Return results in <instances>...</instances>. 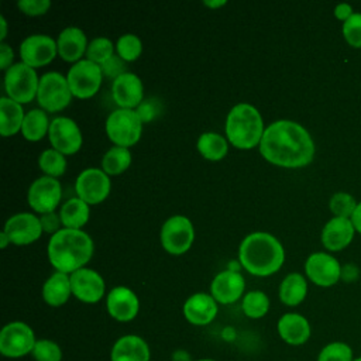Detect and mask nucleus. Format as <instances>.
Listing matches in <instances>:
<instances>
[{
    "label": "nucleus",
    "mask_w": 361,
    "mask_h": 361,
    "mask_svg": "<svg viewBox=\"0 0 361 361\" xmlns=\"http://www.w3.org/2000/svg\"><path fill=\"white\" fill-rule=\"evenodd\" d=\"M307 295V282L303 275L292 272L279 285V299L286 306L300 305Z\"/></svg>",
    "instance_id": "28"
},
{
    "label": "nucleus",
    "mask_w": 361,
    "mask_h": 361,
    "mask_svg": "<svg viewBox=\"0 0 361 361\" xmlns=\"http://www.w3.org/2000/svg\"><path fill=\"white\" fill-rule=\"evenodd\" d=\"M93 250V240L87 233L63 227L52 234L47 251L49 262L58 272L72 274L90 261Z\"/></svg>",
    "instance_id": "2"
},
{
    "label": "nucleus",
    "mask_w": 361,
    "mask_h": 361,
    "mask_svg": "<svg viewBox=\"0 0 361 361\" xmlns=\"http://www.w3.org/2000/svg\"><path fill=\"white\" fill-rule=\"evenodd\" d=\"M72 295L71 278L63 272H54L42 285V299L52 307L62 306Z\"/></svg>",
    "instance_id": "26"
},
{
    "label": "nucleus",
    "mask_w": 361,
    "mask_h": 361,
    "mask_svg": "<svg viewBox=\"0 0 361 361\" xmlns=\"http://www.w3.org/2000/svg\"><path fill=\"white\" fill-rule=\"evenodd\" d=\"M172 361H193L186 350H176L172 354Z\"/></svg>",
    "instance_id": "48"
},
{
    "label": "nucleus",
    "mask_w": 361,
    "mask_h": 361,
    "mask_svg": "<svg viewBox=\"0 0 361 361\" xmlns=\"http://www.w3.org/2000/svg\"><path fill=\"white\" fill-rule=\"evenodd\" d=\"M241 309L250 319H261L269 310V298L262 290H250L244 295Z\"/></svg>",
    "instance_id": "33"
},
{
    "label": "nucleus",
    "mask_w": 361,
    "mask_h": 361,
    "mask_svg": "<svg viewBox=\"0 0 361 361\" xmlns=\"http://www.w3.org/2000/svg\"><path fill=\"white\" fill-rule=\"evenodd\" d=\"M34 330L24 322L7 323L0 331V353L6 358H21L32 353Z\"/></svg>",
    "instance_id": "8"
},
{
    "label": "nucleus",
    "mask_w": 361,
    "mask_h": 361,
    "mask_svg": "<svg viewBox=\"0 0 361 361\" xmlns=\"http://www.w3.org/2000/svg\"><path fill=\"white\" fill-rule=\"evenodd\" d=\"M354 350L345 341H330L322 347L316 361H354Z\"/></svg>",
    "instance_id": "35"
},
{
    "label": "nucleus",
    "mask_w": 361,
    "mask_h": 361,
    "mask_svg": "<svg viewBox=\"0 0 361 361\" xmlns=\"http://www.w3.org/2000/svg\"><path fill=\"white\" fill-rule=\"evenodd\" d=\"M49 141L54 149L63 155L75 154L82 147V133L79 126L69 117L59 116L51 121Z\"/></svg>",
    "instance_id": "13"
},
{
    "label": "nucleus",
    "mask_w": 361,
    "mask_h": 361,
    "mask_svg": "<svg viewBox=\"0 0 361 361\" xmlns=\"http://www.w3.org/2000/svg\"><path fill=\"white\" fill-rule=\"evenodd\" d=\"M343 35L351 47L361 48V13H354L343 23Z\"/></svg>",
    "instance_id": "40"
},
{
    "label": "nucleus",
    "mask_w": 361,
    "mask_h": 361,
    "mask_svg": "<svg viewBox=\"0 0 361 361\" xmlns=\"http://www.w3.org/2000/svg\"><path fill=\"white\" fill-rule=\"evenodd\" d=\"M0 134L3 137H11L21 131L25 113L23 106L7 96L0 97Z\"/></svg>",
    "instance_id": "27"
},
{
    "label": "nucleus",
    "mask_w": 361,
    "mask_h": 361,
    "mask_svg": "<svg viewBox=\"0 0 361 361\" xmlns=\"http://www.w3.org/2000/svg\"><path fill=\"white\" fill-rule=\"evenodd\" d=\"M102 76L100 65L89 59H80L69 68L66 79L75 97L87 99L97 93L102 85Z\"/></svg>",
    "instance_id": "9"
},
{
    "label": "nucleus",
    "mask_w": 361,
    "mask_h": 361,
    "mask_svg": "<svg viewBox=\"0 0 361 361\" xmlns=\"http://www.w3.org/2000/svg\"><path fill=\"white\" fill-rule=\"evenodd\" d=\"M8 243H11L10 238H8V235H7L4 231H1V233H0V248H6Z\"/></svg>",
    "instance_id": "51"
},
{
    "label": "nucleus",
    "mask_w": 361,
    "mask_h": 361,
    "mask_svg": "<svg viewBox=\"0 0 361 361\" xmlns=\"http://www.w3.org/2000/svg\"><path fill=\"white\" fill-rule=\"evenodd\" d=\"M307 278L317 286L329 288L341 278V267L338 261L327 252H314L305 262Z\"/></svg>",
    "instance_id": "15"
},
{
    "label": "nucleus",
    "mask_w": 361,
    "mask_h": 361,
    "mask_svg": "<svg viewBox=\"0 0 361 361\" xmlns=\"http://www.w3.org/2000/svg\"><path fill=\"white\" fill-rule=\"evenodd\" d=\"M276 331L286 344L298 347L307 343L312 327L305 316L299 313H285L276 323Z\"/></svg>",
    "instance_id": "22"
},
{
    "label": "nucleus",
    "mask_w": 361,
    "mask_h": 361,
    "mask_svg": "<svg viewBox=\"0 0 361 361\" xmlns=\"http://www.w3.org/2000/svg\"><path fill=\"white\" fill-rule=\"evenodd\" d=\"M39 220H41V226H42V230L45 231V233H52V234H55L56 231H59L61 228V224H62V221H61V216L59 214H56L55 212H51V213H45V214H42L41 217H39Z\"/></svg>",
    "instance_id": "43"
},
{
    "label": "nucleus",
    "mask_w": 361,
    "mask_h": 361,
    "mask_svg": "<svg viewBox=\"0 0 361 361\" xmlns=\"http://www.w3.org/2000/svg\"><path fill=\"white\" fill-rule=\"evenodd\" d=\"M354 231L351 219L333 217L322 230V243L329 251H340L353 241Z\"/></svg>",
    "instance_id": "24"
},
{
    "label": "nucleus",
    "mask_w": 361,
    "mask_h": 361,
    "mask_svg": "<svg viewBox=\"0 0 361 361\" xmlns=\"http://www.w3.org/2000/svg\"><path fill=\"white\" fill-rule=\"evenodd\" d=\"M195 361H217V360H212V358H199V360H195Z\"/></svg>",
    "instance_id": "52"
},
{
    "label": "nucleus",
    "mask_w": 361,
    "mask_h": 361,
    "mask_svg": "<svg viewBox=\"0 0 361 361\" xmlns=\"http://www.w3.org/2000/svg\"><path fill=\"white\" fill-rule=\"evenodd\" d=\"M113 55H114L113 42L106 37H97L92 39L86 49V59L97 65H103Z\"/></svg>",
    "instance_id": "36"
},
{
    "label": "nucleus",
    "mask_w": 361,
    "mask_h": 361,
    "mask_svg": "<svg viewBox=\"0 0 361 361\" xmlns=\"http://www.w3.org/2000/svg\"><path fill=\"white\" fill-rule=\"evenodd\" d=\"M58 52V45L54 38L45 34H32L20 44L21 62L31 68H38L49 63Z\"/></svg>",
    "instance_id": "14"
},
{
    "label": "nucleus",
    "mask_w": 361,
    "mask_h": 361,
    "mask_svg": "<svg viewBox=\"0 0 361 361\" xmlns=\"http://www.w3.org/2000/svg\"><path fill=\"white\" fill-rule=\"evenodd\" d=\"M195 238L192 221L180 214L169 217L161 228V244L164 250L173 255L186 252Z\"/></svg>",
    "instance_id": "10"
},
{
    "label": "nucleus",
    "mask_w": 361,
    "mask_h": 361,
    "mask_svg": "<svg viewBox=\"0 0 361 361\" xmlns=\"http://www.w3.org/2000/svg\"><path fill=\"white\" fill-rule=\"evenodd\" d=\"M142 131V120L133 109H117L111 111L106 120V133L116 145L131 147L134 145Z\"/></svg>",
    "instance_id": "5"
},
{
    "label": "nucleus",
    "mask_w": 361,
    "mask_h": 361,
    "mask_svg": "<svg viewBox=\"0 0 361 361\" xmlns=\"http://www.w3.org/2000/svg\"><path fill=\"white\" fill-rule=\"evenodd\" d=\"M131 164V152L126 147H111L102 158V169L107 175H118Z\"/></svg>",
    "instance_id": "32"
},
{
    "label": "nucleus",
    "mask_w": 361,
    "mask_h": 361,
    "mask_svg": "<svg viewBox=\"0 0 361 361\" xmlns=\"http://www.w3.org/2000/svg\"><path fill=\"white\" fill-rule=\"evenodd\" d=\"M58 55L66 62H78L80 56L86 54L87 39L85 32L78 27H66L63 28L56 39Z\"/></svg>",
    "instance_id": "25"
},
{
    "label": "nucleus",
    "mask_w": 361,
    "mask_h": 361,
    "mask_svg": "<svg viewBox=\"0 0 361 361\" xmlns=\"http://www.w3.org/2000/svg\"><path fill=\"white\" fill-rule=\"evenodd\" d=\"M31 355L35 361H61L62 350L56 341L41 338L37 340Z\"/></svg>",
    "instance_id": "39"
},
{
    "label": "nucleus",
    "mask_w": 361,
    "mask_h": 361,
    "mask_svg": "<svg viewBox=\"0 0 361 361\" xmlns=\"http://www.w3.org/2000/svg\"><path fill=\"white\" fill-rule=\"evenodd\" d=\"M0 25H1V32H0V41L3 42V39L7 35V21L4 18V16H0Z\"/></svg>",
    "instance_id": "49"
},
{
    "label": "nucleus",
    "mask_w": 361,
    "mask_h": 361,
    "mask_svg": "<svg viewBox=\"0 0 361 361\" xmlns=\"http://www.w3.org/2000/svg\"><path fill=\"white\" fill-rule=\"evenodd\" d=\"M103 75L117 79L123 73H126V61H123L118 55H113L103 65H100Z\"/></svg>",
    "instance_id": "42"
},
{
    "label": "nucleus",
    "mask_w": 361,
    "mask_h": 361,
    "mask_svg": "<svg viewBox=\"0 0 361 361\" xmlns=\"http://www.w3.org/2000/svg\"><path fill=\"white\" fill-rule=\"evenodd\" d=\"M355 199L347 193V192H337L331 196L330 199V210L334 214V217H344V219H351L353 213L355 212L357 207Z\"/></svg>",
    "instance_id": "38"
},
{
    "label": "nucleus",
    "mask_w": 361,
    "mask_h": 361,
    "mask_svg": "<svg viewBox=\"0 0 361 361\" xmlns=\"http://www.w3.org/2000/svg\"><path fill=\"white\" fill-rule=\"evenodd\" d=\"M28 204L30 207L41 214L55 212L62 197V188L56 178L41 176L35 179L28 189Z\"/></svg>",
    "instance_id": "12"
},
{
    "label": "nucleus",
    "mask_w": 361,
    "mask_h": 361,
    "mask_svg": "<svg viewBox=\"0 0 361 361\" xmlns=\"http://www.w3.org/2000/svg\"><path fill=\"white\" fill-rule=\"evenodd\" d=\"M149 345L142 337L135 334L121 336L110 351V361H149Z\"/></svg>",
    "instance_id": "23"
},
{
    "label": "nucleus",
    "mask_w": 361,
    "mask_h": 361,
    "mask_svg": "<svg viewBox=\"0 0 361 361\" xmlns=\"http://www.w3.org/2000/svg\"><path fill=\"white\" fill-rule=\"evenodd\" d=\"M49 120L45 110L32 109L25 113L21 134L28 141H39L49 131Z\"/></svg>",
    "instance_id": "30"
},
{
    "label": "nucleus",
    "mask_w": 361,
    "mask_h": 361,
    "mask_svg": "<svg viewBox=\"0 0 361 361\" xmlns=\"http://www.w3.org/2000/svg\"><path fill=\"white\" fill-rule=\"evenodd\" d=\"M354 361H361V355H358V357H355V358H354Z\"/></svg>",
    "instance_id": "53"
},
{
    "label": "nucleus",
    "mask_w": 361,
    "mask_h": 361,
    "mask_svg": "<svg viewBox=\"0 0 361 361\" xmlns=\"http://www.w3.org/2000/svg\"><path fill=\"white\" fill-rule=\"evenodd\" d=\"M138 113V116L141 117L142 121H149L152 118V116L155 114V110L149 106V103L147 104H140L138 110H135Z\"/></svg>",
    "instance_id": "46"
},
{
    "label": "nucleus",
    "mask_w": 361,
    "mask_h": 361,
    "mask_svg": "<svg viewBox=\"0 0 361 361\" xmlns=\"http://www.w3.org/2000/svg\"><path fill=\"white\" fill-rule=\"evenodd\" d=\"M200 155L209 161H220L228 151L226 138L217 133H203L197 140Z\"/></svg>",
    "instance_id": "31"
},
{
    "label": "nucleus",
    "mask_w": 361,
    "mask_h": 361,
    "mask_svg": "<svg viewBox=\"0 0 361 361\" xmlns=\"http://www.w3.org/2000/svg\"><path fill=\"white\" fill-rule=\"evenodd\" d=\"M204 3V6H209V7H212V8H217V7H221V6H224L226 4V0H219V1H210V0H206V1H203Z\"/></svg>",
    "instance_id": "50"
},
{
    "label": "nucleus",
    "mask_w": 361,
    "mask_h": 361,
    "mask_svg": "<svg viewBox=\"0 0 361 361\" xmlns=\"http://www.w3.org/2000/svg\"><path fill=\"white\" fill-rule=\"evenodd\" d=\"M68 79L58 72H47L39 78L37 93L38 104L49 113L63 110L72 99Z\"/></svg>",
    "instance_id": "7"
},
{
    "label": "nucleus",
    "mask_w": 361,
    "mask_h": 361,
    "mask_svg": "<svg viewBox=\"0 0 361 361\" xmlns=\"http://www.w3.org/2000/svg\"><path fill=\"white\" fill-rule=\"evenodd\" d=\"M217 302L209 293L197 292L183 303V316L193 326L210 324L217 316Z\"/></svg>",
    "instance_id": "21"
},
{
    "label": "nucleus",
    "mask_w": 361,
    "mask_h": 361,
    "mask_svg": "<svg viewBox=\"0 0 361 361\" xmlns=\"http://www.w3.org/2000/svg\"><path fill=\"white\" fill-rule=\"evenodd\" d=\"M111 94L120 109H134L142 102V82L135 73L126 72L113 80Z\"/></svg>",
    "instance_id": "20"
},
{
    "label": "nucleus",
    "mask_w": 361,
    "mask_h": 361,
    "mask_svg": "<svg viewBox=\"0 0 361 361\" xmlns=\"http://www.w3.org/2000/svg\"><path fill=\"white\" fill-rule=\"evenodd\" d=\"M14 58V52L11 49L10 45H7L6 42L0 44V66L1 69H8L11 66V61Z\"/></svg>",
    "instance_id": "44"
},
{
    "label": "nucleus",
    "mask_w": 361,
    "mask_h": 361,
    "mask_svg": "<svg viewBox=\"0 0 361 361\" xmlns=\"http://www.w3.org/2000/svg\"><path fill=\"white\" fill-rule=\"evenodd\" d=\"M39 79L34 68L18 62L11 65L4 75V89L7 97L11 100L25 104L37 97Z\"/></svg>",
    "instance_id": "6"
},
{
    "label": "nucleus",
    "mask_w": 361,
    "mask_h": 361,
    "mask_svg": "<svg viewBox=\"0 0 361 361\" xmlns=\"http://www.w3.org/2000/svg\"><path fill=\"white\" fill-rule=\"evenodd\" d=\"M10 241L17 245H27L37 241L42 234L41 220L32 213H17L11 216L3 230Z\"/></svg>",
    "instance_id": "17"
},
{
    "label": "nucleus",
    "mask_w": 361,
    "mask_h": 361,
    "mask_svg": "<svg viewBox=\"0 0 361 361\" xmlns=\"http://www.w3.org/2000/svg\"><path fill=\"white\" fill-rule=\"evenodd\" d=\"M72 295L85 303H97L106 290L104 279L94 269L80 268L69 275Z\"/></svg>",
    "instance_id": "16"
},
{
    "label": "nucleus",
    "mask_w": 361,
    "mask_h": 361,
    "mask_svg": "<svg viewBox=\"0 0 361 361\" xmlns=\"http://www.w3.org/2000/svg\"><path fill=\"white\" fill-rule=\"evenodd\" d=\"M17 7L27 16H41L51 7L49 0H18Z\"/></svg>",
    "instance_id": "41"
},
{
    "label": "nucleus",
    "mask_w": 361,
    "mask_h": 361,
    "mask_svg": "<svg viewBox=\"0 0 361 361\" xmlns=\"http://www.w3.org/2000/svg\"><path fill=\"white\" fill-rule=\"evenodd\" d=\"M116 48H117L118 56L123 61L130 62V61H135L140 56V54L142 51V44L137 35L124 34L117 39Z\"/></svg>",
    "instance_id": "37"
},
{
    "label": "nucleus",
    "mask_w": 361,
    "mask_h": 361,
    "mask_svg": "<svg viewBox=\"0 0 361 361\" xmlns=\"http://www.w3.org/2000/svg\"><path fill=\"white\" fill-rule=\"evenodd\" d=\"M351 221H353V226H354L355 231H358L361 234V202H358V204L355 207V212L351 216Z\"/></svg>",
    "instance_id": "47"
},
{
    "label": "nucleus",
    "mask_w": 361,
    "mask_h": 361,
    "mask_svg": "<svg viewBox=\"0 0 361 361\" xmlns=\"http://www.w3.org/2000/svg\"><path fill=\"white\" fill-rule=\"evenodd\" d=\"M38 164L41 171L51 178H58L63 175L66 169V159L65 155L54 148H48L41 152L38 158Z\"/></svg>",
    "instance_id": "34"
},
{
    "label": "nucleus",
    "mask_w": 361,
    "mask_h": 361,
    "mask_svg": "<svg viewBox=\"0 0 361 361\" xmlns=\"http://www.w3.org/2000/svg\"><path fill=\"white\" fill-rule=\"evenodd\" d=\"M353 14H354L353 7H351L350 4H347V3H340V4H337L336 8H334V16H336V18L341 20L343 23L347 21Z\"/></svg>",
    "instance_id": "45"
},
{
    "label": "nucleus",
    "mask_w": 361,
    "mask_h": 361,
    "mask_svg": "<svg viewBox=\"0 0 361 361\" xmlns=\"http://www.w3.org/2000/svg\"><path fill=\"white\" fill-rule=\"evenodd\" d=\"M224 128L227 140L240 149L254 148L265 131L259 111L248 103H238L228 111Z\"/></svg>",
    "instance_id": "4"
},
{
    "label": "nucleus",
    "mask_w": 361,
    "mask_h": 361,
    "mask_svg": "<svg viewBox=\"0 0 361 361\" xmlns=\"http://www.w3.org/2000/svg\"><path fill=\"white\" fill-rule=\"evenodd\" d=\"M109 175L99 168H86L76 178L75 190L87 204H97L103 202L110 192Z\"/></svg>",
    "instance_id": "11"
},
{
    "label": "nucleus",
    "mask_w": 361,
    "mask_h": 361,
    "mask_svg": "<svg viewBox=\"0 0 361 361\" xmlns=\"http://www.w3.org/2000/svg\"><path fill=\"white\" fill-rule=\"evenodd\" d=\"M261 155L271 164L300 168L312 162L314 142L305 127L290 120L271 123L259 142Z\"/></svg>",
    "instance_id": "1"
},
{
    "label": "nucleus",
    "mask_w": 361,
    "mask_h": 361,
    "mask_svg": "<svg viewBox=\"0 0 361 361\" xmlns=\"http://www.w3.org/2000/svg\"><path fill=\"white\" fill-rule=\"evenodd\" d=\"M245 281L243 275L237 271H221L219 272L210 283V295L217 303L231 305L237 302L244 293Z\"/></svg>",
    "instance_id": "18"
},
{
    "label": "nucleus",
    "mask_w": 361,
    "mask_h": 361,
    "mask_svg": "<svg viewBox=\"0 0 361 361\" xmlns=\"http://www.w3.org/2000/svg\"><path fill=\"white\" fill-rule=\"evenodd\" d=\"M109 314L121 323L131 322L140 310V300L137 295L127 286L113 288L106 299Z\"/></svg>",
    "instance_id": "19"
},
{
    "label": "nucleus",
    "mask_w": 361,
    "mask_h": 361,
    "mask_svg": "<svg viewBox=\"0 0 361 361\" xmlns=\"http://www.w3.org/2000/svg\"><path fill=\"white\" fill-rule=\"evenodd\" d=\"M238 259L241 265L255 276L275 274L283 264L282 244L269 233H251L240 244Z\"/></svg>",
    "instance_id": "3"
},
{
    "label": "nucleus",
    "mask_w": 361,
    "mask_h": 361,
    "mask_svg": "<svg viewBox=\"0 0 361 361\" xmlns=\"http://www.w3.org/2000/svg\"><path fill=\"white\" fill-rule=\"evenodd\" d=\"M89 214V204L80 197H71L62 204L59 210L61 221L65 228L80 230V227L87 223Z\"/></svg>",
    "instance_id": "29"
}]
</instances>
